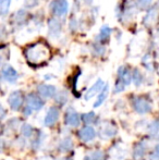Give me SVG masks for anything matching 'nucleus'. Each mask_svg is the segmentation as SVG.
<instances>
[{"instance_id": "23", "label": "nucleus", "mask_w": 159, "mask_h": 160, "mask_svg": "<svg viewBox=\"0 0 159 160\" xmlns=\"http://www.w3.org/2000/svg\"><path fill=\"white\" fill-rule=\"evenodd\" d=\"M11 0H0V14L6 15L9 12Z\"/></svg>"}, {"instance_id": "37", "label": "nucleus", "mask_w": 159, "mask_h": 160, "mask_svg": "<svg viewBox=\"0 0 159 160\" xmlns=\"http://www.w3.org/2000/svg\"><path fill=\"white\" fill-rule=\"evenodd\" d=\"M85 160H88V159H87V158H85Z\"/></svg>"}, {"instance_id": "24", "label": "nucleus", "mask_w": 159, "mask_h": 160, "mask_svg": "<svg viewBox=\"0 0 159 160\" xmlns=\"http://www.w3.org/2000/svg\"><path fill=\"white\" fill-rule=\"evenodd\" d=\"M55 96H56L55 97L56 101L58 103H60V105H64L67 102V100H68V94L64 91H61L60 93H56Z\"/></svg>"}, {"instance_id": "11", "label": "nucleus", "mask_w": 159, "mask_h": 160, "mask_svg": "<svg viewBox=\"0 0 159 160\" xmlns=\"http://www.w3.org/2000/svg\"><path fill=\"white\" fill-rule=\"evenodd\" d=\"M104 85H105L104 81H102V78H98V80L96 81V82L94 83V84L92 85L91 87H89L88 91H87L86 93H85V96H84L85 100H89V99H92L94 96L97 95V94L99 93V92L102 89Z\"/></svg>"}, {"instance_id": "32", "label": "nucleus", "mask_w": 159, "mask_h": 160, "mask_svg": "<svg viewBox=\"0 0 159 160\" xmlns=\"http://www.w3.org/2000/svg\"><path fill=\"white\" fill-rule=\"evenodd\" d=\"M4 116H6V109H4L1 103H0V119H2Z\"/></svg>"}, {"instance_id": "25", "label": "nucleus", "mask_w": 159, "mask_h": 160, "mask_svg": "<svg viewBox=\"0 0 159 160\" xmlns=\"http://www.w3.org/2000/svg\"><path fill=\"white\" fill-rule=\"evenodd\" d=\"M21 133L24 137H31L33 134V128L32 125L27 124V123H24L21 128Z\"/></svg>"}, {"instance_id": "12", "label": "nucleus", "mask_w": 159, "mask_h": 160, "mask_svg": "<svg viewBox=\"0 0 159 160\" xmlns=\"http://www.w3.org/2000/svg\"><path fill=\"white\" fill-rule=\"evenodd\" d=\"M37 92H38L39 96H42V98H51L56 95L57 93V88L53 85L49 84H40L37 87Z\"/></svg>"}, {"instance_id": "29", "label": "nucleus", "mask_w": 159, "mask_h": 160, "mask_svg": "<svg viewBox=\"0 0 159 160\" xmlns=\"http://www.w3.org/2000/svg\"><path fill=\"white\" fill-rule=\"evenodd\" d=\"M40 2V0H25L24 1V7L27 9H32L35 8L36 6H38Z\"/></svg>"}, {"instance_id": "27", "label": "nucleus", "mask_w": 159, "mask_h": 160, "mask_svg": "<svg viewBox=\"0 0 159 160\" xmlns=\"http://www.w3.org/2000/svg\"><path fill=\"white\" fill-rule=\"evenodd\" d=\"M92 160H106V154L102 150H96L92 154Z\"/></svg>"}, {"instance_id": "35", "label": "nucleus", "mask_w": 159, "mask_h": 160, "mask_svg": "<svg viewBox=\"0 0 159 160\" xmlns=\"http://www.w3.org/2000/svg\"><path fill=\"white\" fill-rule=\"evenodd\" d=\"M155 154H156V156L159 158V144L155 146Z\"/></svg>"}, {"instance_id": "26", "label": "nucleus", "mask_w": 159, "mask_h": 160, "mask_svg": "<svg viewBox=\"0 0 159 160\" xmlns=\"http://www.w3.org/2000/svg\"><path fill=\"white\" fill-rule=\"evenodd\" d=\"M158 131H159V120H154L153 122L149 124L148 132H149V134L154 135V134H157Z\"/></svg>"}, {"instance_id": "28", "label": "nucleus", "mask_w": 159, "mask_h": 160, "mask_svg": "<svg viewBox=\"0 0 159 160\" xmlns=\"http://www.w3.org/2000/svg\"><path fill=\"white\" fill-rule=\"evenodd\" d=\"M125 88V84L122 82V81L120 80V78H118V81L116 82V85H115V91H113V93L118 94V93H121V92H123Z\"/></svg>"}, {"instance_id": "38", "label": "nucleus", "mask_w": 159, "mask_h": 160, "mask_svg": "<svg viewBox=\"0 0 159 160\" xmlns=\"http://www.w3.org/2000/svg\"><path fill=\"white\" fill-rule=\"evenodd\" d=\"M158 139H159V135H158Z\"/></svg>"}, {"instance_id": "36", "label": "nucleus", "mask_w": 159, "mask_h": 160, "mask_svg": "<svg viewBox=\"0 0 159 160\" xmlns=\"http://www.w3.org/2000/svg\"><path fill=\"white\" fill-rule=\"evenodd\" d=\"M83 1H84L86 4H89V3H92V2H93V0H83Z\"/></svg>"}, {"instance_id": "30", "label": "nucleus", "mask_w": 159, "mask_h": 160, "mask_svg": "<svg viewBox=\"0 0 159 160\" xmlns=\"http://www.w3.org/2000/svg\"><path fill=\"white\" fill-rule=\"evenodd\" d=\"M143 64L145 65V68L148 70H152L153 67H152V60H151V56L149 55H145L144 58H143Z\"/></svg>"}, {"instance_id": "13", "label": "nucleus", "mask_w": 159, "mask_h": 160, "mask_svg": "<svg viewBox=\"0 0 159 160\" xmlns=\"http://www.w3.org/2000/svg\"><path fill=\"white\" fill-rule=\"evenodd\" d=\"M79 136L83 142H86V143L87 142H92L96 137V131L93 127L87 125V127L81 128L79 132Z\"/></svg>"}, {"instance_id": "2", "label": "nucleus", "mask_w": 159, "mask_h": 160, "mask_svg": "<svg viewBox=\"0 0 159 160\" xmlns=\"http://www.w3.org/2000/svg\"><path fill=\"white\" fill-rule=\"evenodd\" d=\"M118 133L117 125L112 123L111 121H102L99 124V128H98V134L99 137L102 139H110L115 137Z\"/></svg>"}, {"instance_id": "19", "label": "nucleus", "mask_w": 159, "mask_h": 160, "mask_svg": "<svg viewBox=\"0 0 159 160\" xmlns=\"http://www.w3.org/2000/svg\"><path fill=\"white\" fill-rule=\"evenodd\" d=\"M27 20V12L24 9H20L17 12L14 14V21L17 22L19 25H23Z\"/></svg>"}, {"instance_id": "6", "label": "nucleus", "mask_w": 159, "mask_h": 160, "mask_svg": "<svg viewBox=\"0 0 159 160\" xmlns=\"http://www.w3.org/2000/svg\"><path fill=\"white\" fill-rule=\"evenodd\" d=\"M64 121H66V124L72 128H77L81 123V117L73 108H68L64 116Z\"/></svg>"}, {"instance_id": "22", "label": "nucleus", "mask_w": 159, "mask_h": 160, "mask_svg": "<svg viewBox=\"0 0 159 160\" xmlns=\"http://www.w3.org/2000/svg\"><path fill=\"white\" fill-rule=\"evenodd\" d=\"M132 81H133L134 84H135L136 86H140V85L143 83V75H142V73H141L140 70L135 69L133 71V74H132Z\"/></svg>"}, {"instance_id": "20", "label": "nucleus", "mask_w": 159, "mask_h": 160, "mask_svg": "<svg viewBox=\"0 0 159 160\" xmlns=\"http://www.w3.org/2000/svg\"><path fill=\"white\" fill-rule=\"evenodd\" d=\"M145 152H146V145H145L144 143H138L137 145L135 146V148H134V152H133L134 158H140V157H142L143 155L145 154Z\"/></svg>"}, {"instance_id": "4", "label": "nucleus", "mask_w": 159, "mask_h": 160, "mask_svg": "<svg viewBox=\"0 0 159 160\" xmlns=\"http://www.w3.org/2000/svg\"><path fill=\"white\" fill-rule=\"evenodd\" d=\"M132 106L133 109L140 114H146L152 110L151 102L144 97H135L132 101Z\"/></svg>"}, {"instance_id": "34", "label": "nucleus", "mask_w": 159, "mask_h": 160, "mask_svg": "<svg viewBox=\"0 0 159 160\" xmlns=\"http://www.w3.org/2000/svg\"><path fill=\"white\" fill-rule=\"evenodd\" d=\"M3 61H4V57H3V53L0 51V67L3 64Z\"/></svg>"}, {"instance_id": "33", "label": "nucleus", "mask_w": 159, "mask_h": 160, "mask_svg": "<svg viewBox=\"0 0 159 160\" xmlns=\"http://www.w3.org/2000/svg\"><path fill=\"white\" fill-rule=\"evenodd\" d=\"M32 111H33V110L27 106V107L24 109V114H25V116H31V114H32Z\"/></svg>"}, {"instance_id": "5", "label": "nucleus", "mask_w": 159, "mask_h": 160, "mask_svg": "<svg viewBox=\"0 0 159 160\" xmlns=\"http://www.w3.org/2000/svg\"><path fill=\"white\" fill-rule=\"evenodd\" d=\"M23 95L20 91H15V92H12V93L9 95V98H8V103L10 106V108L14 111H17L20 110V108L22 107L23 105Z\"/></svg>"}, {"instance_id": "9", "label": "nucleus", "mask_w": 159, "mask_h": 160, "mask_svg": "<svg viewBox=\"0 0 159 160\" xmlns=\"http://www.w3.org/2000/svg\"><path fill=\"white\" fill-rule=\"evenodd\" d=\"M61 23L58 19H51L48 22V34L50 38H58L61 34Z\"/></svg>"}, {"instance_id": "18", "label": "nucleus", "mask_w": 159, "mask_h": 160, "mask_svg": "<svg viewBox=\"0 0 159 160\" xmlns=\"http://www.w3.org/2000/svg\"><path fill=\"white\" fill-rule=\"evenodd\" d=\"M110 33H111V30L110 28H109L108 25H104L102 28H100L99 31V37H98V39H99L100 42H106L109 40V37H110Z\"/></svg>"}, {"instance_id": "8", "label": "nucleus", "mask_w": 159, "mask_h": 160, "mask_svg": "<svg viewBox=\"0 0 159 160\" xmlns=\"http://www.w3.org/2000/svg\"><path fill=\"white\" fill-rule=\"evenodd\" d=\"M26 102H27V106L34 111H38V110L42 109L44 107V101L40 98L38 95L36 94H28L27 97H26Z\"/></svg>"}, {"instance_id": "1", "label": "nucleus", "mask_w": 159, "mask_h": 160, "mask_svg": "<svg viewBox=\"0 0 159 160\" xmlns=\"http://www.w3.org/2000/svg\"><path fill=\"white\" fill-rule=\"evenodd\" d=\"M25 56L30 63L39 64L49 58V49L42 44H34L26 48Z\"/></svg>"}, {"instance_id": "7", "label": "nucleus", "mask_w": 159, "mask_h": 160, "mask_svg": "<svg viewBox=\"0 0 159 160\" xmlns=\"http://www.w3.org/2000/svg\"><path fill=\"white\" fill-rule=\"evenodd\" d=\"M1 78H3L6 82L9 83H15L19 78V74H17V70L11 65H6L3 69L1 70Z\"/></svg>"}, {"instance_id": "15", "label": "nucleus", "mask_w": 159, "mask_h": 160, "mask_svg": "<svg viewBox=\"0 0 159 160\" xmlns=\"http://www.w3.org/2000/svg\"><path fill=\"white\" fill-rule=\"evenodd\" d=\"M157 19H158V10L157 9H151V10L147 12V14L145 15L143 23L146 26H152L157 21Z\"/></svg>"}, {"instance_id": "17", "label": "nucleus", "mask_w": 159, "mask_h": 160, "mask_svg": "<svg viewBox=\"0 0 159 160\" xmlns=\"http://www.w3.org/2000/svg\"><path fill=\"white\" fill-rule=\"evenodd\" d=\"M58 148H59V150H60V152H70V150L73 148V141L70 138V137H66V138H63L59 143Z\"/></svg>"}, {"instance_id": "16", "label": "nucleus", "mask_w": 159, "mask_h": 160, "mask_svg": "<svg viewBox=\"0 0 159 160\" xmlns=\"http://www.w3.org/2000/svg\"><path fill=\"white\" fill-rule=\"evenodd\" d=\"M108 94H109V85L108 84H105L104 87H102V91L98 93V97H97V100L95 101L94 103V107L95 108H98L102 105V103L106 101L107 97H108Z\"/></svg>"}, {"instance_id": "14", "label": "nucleus", "mask_w": 159, "mask_h": 160, "mask_svg": "<svg viewBox=\"0 0 159 160\" xmlns=\"http://www.w3.org/2000/svg\"><path fill=\"white\" fill-rule=\"evenodd\" d=\"M118 78H120V80L124 83L125 86L131 84L132 75H131V73H130L129 70H127V68L120 67L119 69H118Z\"/></svg>"}, {"instance_id": "10", "label": "nucleus", "mask_w": 159, "mask_h": 160, "mask_svg": "<svg viewBox=\"0 0 159 160\" xmlns=\"http://www.w3.org/2000/svg\"><path fill=\"white\" fill-rule=\"evenodd\" d=\"M59 116H60V113H59L58 108H56V107L49 108V110L47 111L46 116H45L44 124L46 125V127H52V125L58 121Z\"/></svg>"}, {"instance_id": "31", "label": "nucleus", "mask_w": 159, "mask_h": 160, "mask_svg": "<svg viewBox=\"0 0 159 160\" xmlns=\"http://www.w3.org/2000/svg\"><path fill=\"white\" fill-rule=\"evenodd\" d=\"M153 0H137V3L140 6V8L145 9V8H148L149 6L152 4Z\"/></svg>"}, {"instance_id": "21", "label": "nucleus", "mask_w": 159, "mask_h": 160, "mask_svg": "<svg viewBox=\"0 0 159 160\" xmlns=\"http://www.w3.org/2000/svg\"><path fill=\"white\" fill-rule=\"evenodd\" d=\"M81 119H82V121L84 123H86V124H92V123H94L96 121V114L95 112H87V113H83L82 116H81Z\"/></svg>"}, {"instance_id": "3", "label": "nucleus", "mask_w": 159, "mask_h": 160, "mask_svg": "<svg viewBox=\"0 0 159 160\" xmlns=\"http://www.w3.org/2000/svg\"><path fill=\"white\" fill-rule=\"evenodd\" d=\"M51 13H52L55 17L61 18L64 17L67 14L69 10V3L67 0H53L52 2L49 6Z\"/></svg>"}]
</instances>
